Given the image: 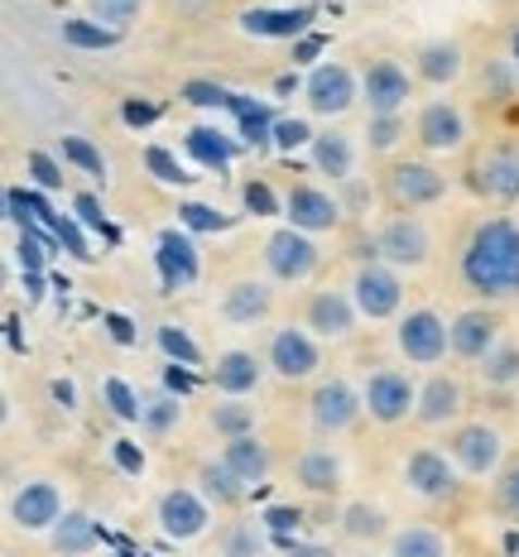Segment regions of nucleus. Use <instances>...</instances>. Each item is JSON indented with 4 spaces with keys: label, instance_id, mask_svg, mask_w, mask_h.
<instances>
[{
    "label": "nucleus",
    "instance_id": "1",
    "mask_svg": "<svg viewBox=\"0 0 519 557\" xmlns=\"http://www.w3.org/2000/svg\"><path fill=\"white\" fill-rule=\"evenodd\" d=\"M453 284L471 304L505 308L519 298V216L477 212L453 246Z\"/></svg>",
    "mask_w": 519,
    "mask_h": 557
},
{
    "label": "nucleus",
    "instance_id": "2",
    "mask_svg": "<svg viewBox=\"0 0 519 557\" xmlns=\"http://www.w3.org/2000/svg\"><path fill=\"white\" fill-rule=\"evenodd\" d=\"M375 188L390 212H429L453 197V173L423 154H395L375 173Z\"/></svg>",
    "mask_w": 519,
    "mask_h": 557
},
{
    "label": "nucleus",
    "instance_id": "3",
    "mask_svg": "<svg viewBox=\"0 0 519 557\" xmlns=\"http://www.w3.org/2000/svg\"><path fill=\"white\" fill-rule=\"evenodd\" d=\"M461 183H467V193L477 202L495 207V212L519 207V135H495V139L471 145Z\"/></svg>",
    "mask_w": 519,
    "mask_h": 557
},
{
    "label": "nucleus",
    "instance_id": "4",
    "mask_svg": "<svg viewBox=\"0 0 519 557\" xmlns=\"http://www.w3.org/2000/svg\"><path fill=\"white\" fill-rule=\"evenodd\" d=\"M395 485L419 505H457L461 491H467V475L447 457V447L413 443L395 457Z\"/></svg>",
    "mask_w": 519,
    "mask_h": 557
},
{
    "label": "nucleus",
    "instance_id": "5",
    "mask_svg": "<svg viewBox=\"0 0 519 557\" xmlns=\"http://www.w3.org/2000/svg\"><path fill=\"white\" fill-rule=\"evenodd\" d=\"M260 356L280 385H313V380H322V366H328V346H322L298 318L270 322V327H264Z\"/></svg>",
    "mask_w": 519,
    "mask_h": 557
},
{
    "label": "nucleus",
    "instance_id": "6",
    "mask_svg": "<svg viewBox=\"0 0 519 557\" xmlns=\"http://www.w3.org/2000/svg\"><path fill=\"white\" fill-rule=\"evenodd\" d=\"M371 255L395 264L399 274L429 270L437 260V231L423 212H390L371 226Z\"/></svg>",
    "mask_w": 519,
    "mask_h": 557
},
{
    "label": "nucleus",
    "instance_id": "7",
    "mask_svg": "<svg viewBox=\"0 0 519 557\" xmlns=\"http://www.w3.org/2000/svg\"><path fill=\"white\" fill-rule=\"evenodd\" d=\"M443 447L467 481H495L510 467V433L495 418H461L457 428H447Z\"/></svg>",
    "mask_w": 519,
    "mask_h": 557
},
{
    "label": "nucleus",
    "instance_id": "8",
    "mask_svg": "<svg viewBox=\"0 0 519 557\" xmlns=\"http://www.w3.org/2000/svg\"><path fill=\"white\" fill-rule=\"evenodd\" d=\"M366 418V404H361V385L351 375H322L308 385V399H304V423L308 433L332 443V437H346L356 433Z\"/></svg>",
    "mask_w": 519,
    "mask_h": 557
},
{
    "label": "nucleus",
    "instance_id": "9",
    "mask_svg": "<svg viewBox=\"0 0 519 557\" xmlns=\"http://www.w3.org/2000/svg\"><path fill=\"white\" fill-rule=\"evenodd\" d=\"M328 264V250H322L318 236L294 226H274L264 231L260 240V274H270L280 288H298V284H313Z\"/></svg>",
    "mask_w": 519,
    "mask_h": 557
},
{
    "label": "nucleus",
    "instance_id": "10",
    "mask_svg": "<svg viewBox=\"0 0 519 557\" xmlns=\"http://www.w3.org/2000/svg\"><path fill=\"white\" fill-rule=\"evenodd\" d=\"M67 509L73 505H67L63 485H58L53 475H44V471L15 475L10 491H5V524L15 533H44V539H49L53 524L67 515Z\"/></svg>",
    "mask_w": 519,
    "mask_h": 557
},
{
    "label": "nucleus",
    "instance_id": "11",
    "mask_svg": "<svg viewBox=\"0 0 519 557\" xmlns=\"http://www.w3.org/2000/svg\"><path fill=\"white\" fill-rule=\"evenodd\" d=\"M409 139L419 145L423 159H453L471 149V115L457 97H429L419 101L409 125Z\"/></svg>",
    "mask_w": 519,
    "mask_h": 557
},
{
    "label": "nucleus",
    "instance_id": "12",
    "mask_svg": "<svg viewBox=\"0 0 519 557\" xmlns=\"http://www.w3.org/2000/svg\"><path fill=\"white\" fill-rule=\"evenodd\" d=\"M212 312H217V322H226V327H236V332L264 327V322L280 312V284H274L270 274L240 270V274L222 278V288H217V298H212Z\"/></svg>",
    "mask_w": 519,
    "mask_h": 557
},
{
    "label": "nucleus",
    "instance_id": "13",
    "mask_svg": "<svg viewBox=\"0 0 519 557\" xmlns=\"http://www.w3.org/2000/svg\"><path fill=\"white\" fill-rule=\"evenodd\" d=\"M395 356L409 370H437L453 356V336H447V318L429 304L404 308L395 318Z\"/></svg>",
    "mask_w": 519,
    "mask_h": 557
},
{
    "label": "nucleus",
    "instance_id": "14",
    "mask_svg": "<svg viewBox=\"0 0 519 557\" xmlns=\"http://www.w3.org/2000/svg\"><path fill=\"white\" fill-rule=\"evenodd\" d=\"M361 404H366V418L375 428H399V423H413V409H419V380L413 370L404 366H371L361 380Z\"/></svg>",
    "mask_w": 519,
    "mask_h": 557
},
{
    "label": "nucleus",
    "instance_id": "15",
    "mask_svg": "<svg viewBox=\"0 0 519 557\" xmlns=\"http://www.w3.org/2000/svg\"><path fill=\"white\" fill-rule=\"evenodd\" d=\"M351 288V304L361 312V322H395L404 304H409V288H404V274L385 260H361L346 278Z\"/></svg>",
    "mask_w": 519,
    "mask_h": 557
},
{
    "label": "nucleus",
    "instance_id": "16",
    "mask_svg": "<svg viewBox=\"0 0 519 557\" xmlns=\"http://www.w3.org/2000/svg\"><path fill=\"white\" fill-rule=\"evenodd\" d=\"M298 322L318 336L322 346H346L356 332H361V312L351 304V288L346 284H318L304 294L298 304Z\"/></svg>",
    "mask_w": 519,
    "mask_h": 557
},
{
    "label": "nucleus",
    "instance_id": "17",
    "mask_svg": "<svg viewBox=\"0 0 519 557\" xmlns=\"http://www.w3.org/2000/svg\"><path fill=\"white\" fill-rule=\"evenodd\" d=\"M280 197H284V226L308 231V236H332V231H342L346 222H351L346 207H342V193L328 188V183L294 178Z\"/></svg>",
    "mask_w": 519,
    "mask_h": 557
},
{
    "label": "nucleus",
    "instance_id": "18",
    "mask_svg": "<svg viewBox=\"0 0 519 557\" xmlns=\"http://www.w3.org/2000/svg\"><path fill=\"white\" fill-rule=\"evenodd\" d=\"M346 457L337 443H304L288 457V485H294L298 495H308V500H337L346 491Z\"/></svg>",
    "mask_w": 519,
    "mask_h": 557
},
{
    "label": "nucleus",
    "instance_id": "19",
    "mask_svg": "<svg viewBox=\"0 0 519 557\" xmlns=\"http://www.w3.org/2000/svg\"><path fill=\"white\" fill-rule=\"evenodd\" d=\"M212 524H217V509L207 505V495L198 491V485H169V491H159V500H155V529L164 533L169 543L212 539Z\"/></svg>",
    "mask_w": 519,
    "mask_h": 557
},
{
    "label": "nucleus",
    "instance_id": "20",
    "mask_svg": "<svg viewBox=\"0 0 519 557\" xmlns=\"http://www.w3.org/2000/svg\"><path fill=\"white\" fill-rule=\"evenodd\" d=\"M356 101H361V73L351 63H342V58H328L304 77V111L318 115V121L337 125Z\"/></svg>",
    "mask_w": 519,
    "mask_h": 557
},
{
    "label": "nucleus",
    "instance_id": "21",
    "mask_svg": "<svg viewBox=\"0 0 519 557\" xmlns=\"http://www.w3.org/2000/svg\"><path fill=\"white\" fill-rule=\"evenodd\" d=\"M413 91H419L413 67H404L399 58H390V53L366 58V67H361V107H366V115H404L409 101H413Z\"/></svg>",
    "mask_w": 519,
    "mask_h": 557
},
{
    "label": "nucleus",
    "instance_id": "22",
    "mask_svg": "<svg viewBox=\"0 0 519 557\" xmlns=\"http://www.w3.org/2000/svg\"><path fill=\"white\" fill-rule=\"evenodd\" d=\"M447 336H453V361L477 370V366L495 351V346L510 336V327H505V312H501V308H491V304H467L461 312H453V318H447Z\"/></svg>",
    "mask_w": 519,
    "mask_h": 557
},
{
    "label": "nucleus",
    "instance_id": "23",
    "mask_svg": "<svg viewBox=\"0 0 519 557\" xmlns=\"http://www.w3.org/2000/svg\"><path fill=\"white\" fill-rule=\"evenodd\" d=\"M471 409V394H467V380L457 370L437 366V370H423L419 380V409H413V423L419 428H457Z\"/></svg>",
    "mask_w": 519,
    "mask_h": 557
},
{
    "label": "nucleus",
    "instance_id": "24",
    "mask_svg": "<svg viewBox=\"0 0 519 557\" xmlns=\"http://www.w3.org/2000/svg\"><path fill=\"white\" fill-rule=\"evenodd\" d=\"M361 159H366V145H361V131H342V125H322L308 145V164L313 173L342 188V183L361 178Z\"/></svg>",
    "mask_w": 519,
    "mask_h": 557
},
{
    "label": "nucleus",
    "instance_id": "25",
    "mask_svg": "<svg viewBox=\"0 0 519 557\" xmlns=\"http://www.w3.org/2000/svg\"><path fill=\"white\" fill-rule=\"evenodd\" d=\"M264 375H270V366L250 346H222L207 366V385H212V394H226V399H250L264 385Z\"/></svg>",
    "mask_w": 519,
    "mask_h": 557
},
{
    "label": "nucleus",
    "instance_id": "26",
    "mask_svg": "<svg viewBox=\"0 0 519 557\" xmlns=\"http://www.w3.org/2000/svg\"><path fill=\"white\" fill-rule=\"evenodd\" d=\"M467 67H471L467 44L453 39V34H443V39H423L419 49H413V77L433 91L457 87L461 77H467Z\"/></svg>",
    "mask_w": 519,
    "mask_h": 557
},
{
    "label": "nucleus",
    "instance_id": "27",
    "mask_svg": "<svg viewBox=\"0 0 519 557\" xmlns=\"http://www.w3.org/2000/svg\"><path fill=\"white\" fill-rule=\"evenodd\" d=\"M337 533L351 548H385V539L395 533V515L371 495H356V500H342L337 509Z\"/></svg>",
    "mask_w": 519,
    "mask_h": 557
},
{
    "label": "nucleus",
    "instance_id": "28",
    "mask_svg": "<svg viewBox=\"0 0 519 557\" xmlns=\"http://www.w3.org/2000/svg\"><path fill=\"white\" fill-rule=\"evenodd\" d=\"M270 524H264L260 515H246V509H236L231 519H222V524L212 529V557H270L264 548H270V533H264Z\"/></svg>",
    "mask_w": 519,
    "mask_h": 557
},
{
    "label": "nucleus",
    "instance_id": "29",
    "mask_svg": "<svg viewBox=\"0 0 519 557\" xmlns=\"http://www.w3.org/2000/svg\"><path fill=\"white\" fill-rule=\"evenodd\" d=\"M217 457H222L226 467L236 471V481H240V485H250V491H256V485H264V481L274 475V447L264 443L260 433H250V437H231V443L217 447Z\"/></svg>",
    "mask_w": 519,
    "mask_h": 557
},
{
    "label": "nucleus",
    "instance_id": "30",
    "mask_svg": "<svg viewBox=\"0 0 519 557\" xmlns=\"http://www.w3.org/2000/svg\"><path fill=\"white\" fill-rule=\"evenodd\" d=\"M193 485L207 495V505H212L217 515H236L250 495V485H240L236 471H231L222 457H202L198 467H193Z\"/></svg>",
    "mask_w": 519,
    "mask_h": 557
},
{
    "label": "nucleus",
    "instance_id": "31",
    "mask_svg": "<svg viewBox=\"0 0 519 557\" xmlns=\"http://www.w3.org/2000/svg\"><path fill=\"white\" fill-rule=\"evenodd\" d=\"M385 557H453V539L447 529L429 524V519H404L395 524V533L385 539Z\"/></svg>",
    "mask_w": 519,
    "mask_h": 557
},
{
    "label": "nucleus",
    "instance_id": "32",
    "mask_svg": "<svg viewBox=\"0 0 519 557\" xmlns=\"http://www.w3.org/2000/svg\"><path fill=\"white\" fill-rule=\"evenodd\" d=\"M155 246H159V264H164L169 288H188V284H198V274H202V255H198V246H193L188 231L164 226V231L155 236Z\"/></svg>",
    "mask_w": 519,
    "mask_h": 557
},
{
    "label": "nucleus",
    "instance_id": "33",
    "mask_svg": "<svg viewBox=\"0 0 519 557\" xmlns=\"http://www.w3.org/2000/svg\"><path fill=\"white\" fill-rule=\"evenodd\" d=\"M202 423H207V433H212L217 443H231V437H250V433H260V404H250V399H226V394H217V399L207 404Z\"/></svg>",
    "mask_w": 519,
    "mask_h": 557
},
{
    "label": "nucleus",
    "instance_id": "34",
    "mask_svg": "<svg viewBox=\"0 0 519 557\" xmlns=\"http://www.w3.org/2000/svg\"><path fill=\"white\" fill-rule=\"evenodd\" d=\"M97 543H101V529H97V519H91L87 509H67V515L53 524V533H49L53 557H91L97 553Z\"/></svg>",
    "mask_w": 519,
    "mask_h": 557
},
{
    "label": "nucleus",
    "instance_id": "35",
    "mask_svg": "<svg viewBox=\"0 0 519 557\" xmlns=\"http://www.w3.org/2000/svg\"><path fill=\"white\" fill-rule=\"evenodd\" d=\"M183 418H188V404H183V394H145V418H140V433L149 443H169L173 433L183 428Z\"/></svg>",
    "mask_w": 519,
    "mask_h": 557
},
{
    "label": "nucleus",
    "instance_id": "36",
    "mask_svg": "<svg viewBox=\"0 0 519 557\" xmlns=\"http://www.w3.org/2000/svg\"><path fill=\"white\" fill-rule=\"evenodd\" d=\"M53 154L63 159L73 173H83V178H91V183H107V173H111V164H107V154H101L97 145H91L87 135H58L53 139Z\"/></svg>",
    "mask_w": 519,
    "mask_h": 557
},
{
    "label": "nucleus",
    "instance_id": "37",
    "mask_svg": "<svg viewBox=\"0 0 519 557\" xmlns=\"http://www.w3.org/2000/svg\"><path fill=\"white\" fill-rule=\"evenodd\" d=\"M477 380H481L486 389H495V394L519 389V336H505V342L495 346L486 361L477 366Z\"/></svg>",
    "mask_w": 519,
    "mask_h": 557
},
{
    "label": "nucleus",
    "instance_id": "38",
    "mask_svg": "<svg viewBox=\"0 0 519 557\" xmlns=\"http://www.w3.org/2000/svg\"><path fill=\"white\" fill-rule=\"evenodd\" d=\"M58 39L67 44V49H77V53H111V49H121L125 44V34L121 29H107V25H97V20H63L58 25Z\"/></svg>",
    "mask_w": 519,
    "mask_h": 557
},
{
    "label": "nucleus",
    "instance_id": "39",
    "mask_svg": "<svg viewBox=\"0 0 519 557\" xmlns=\"http://www.w3.org/2000/svg\"><path fill=\"white\" fill-rule=\"evenodd\" d=\"M308 20H313L308 5H298V10H250V15H240V29L264 34V39H294L298 29H308Z\"/></svg>",
    "mask_w": 519,
    "mask_h": 557
},
{
    "label": "nucleus",
    "instance_id": "40",
    "mask_svg": "<svg viewBox=\"0 0 519 557\" xmlns=\"http://www.w3.org/2000/svg\"><path fill=\"white\" fill-rule=\"evenodd\" d=\"M101 404H107V413L115 418V423H125V428H140V418H145V394L131 385V380H121V375H101Z\"/></svg>",
    "mask_w": 519,
    "mask_h": 557
},
{
    "label": "nucleus",
    "instance_id": "41",
    "mask_svg": "<svg viewBox=\"0 0 519 557\" xmlns=\"http://www.w3.org/2000/svg\"><path fill=\"white\" fill-rule=\"evenodd\" d=\"M409 139V121L404 115H366L361 125V145L366 154H380V159H395V149Z\"/></svg>",
    "mask_w": 519,
    "mask_h": 557
},
{
    "label": "nucleus",
    "instance_id": "42",
    "mask_svg": "<svg viewBox=\"0 0 519 557\" xmlns=\"http://www.w3.org/2000/svg\"><path fill=\"white\" fill-rule=\"evenodd\" d=\"M155 346L164 351V361H178V366H207V351L188 336V327H183V322H173V318H164V322L155 327Z\"/></svg>",
    "mask_w": 519,
    "mask_h": 557
},
{
    "label": "nucleus",
    "instance_id": "43",
    "mask_svg": "<svg viewBox=\"0 0 519 557\" xmlns=\"http://www.w3.org/2000/svg\"><path fill=\"white\" fill-rule=\"evenodd\" d=\"M183 145H188V154L198 159L202 169H226L231 164V139L207 131V125H193V131L183 135Z\"/></svg>",
    "mask_w": 519,
    "mask_h": 557
},
{
    "label": "nucleus",
    "instance_id": "44",
    "mask_svg": "<svg viewBox=\"0 0 519 557\" xmlns=\"http://www.w3.org/2000/svg\"><path fill=\"white\" fill-rule=\"evenodd\" d=\"M145 5H149V0H87V20H97V25L125 34L135 20L145 15Z\"/></svg>",
    "mask_w": 519,
    "mask_h": 557
},
{
    "label": "nucleus",
    "instance_id": "45",
    "mask_svg": "<svg viewBox=\"0 0 519 557\" xmlns=\"http://www.w3.org/2000/svg\"><path fill=\"white\" fill-rule=\"evenodd\" d=\"M491 509L505 519V524L519 529V457H510V467L491 481Z\"/></svg>",
    "mask_w": 519,
    "mask_h": 557
},
{
    "label": "nucleus",
    "instance_id": "46",
    "mask_svg": "<svg viewBox=\"0 0 519 557\" xmlns=\"http://www.w3.org/2000/svg\"><path fill=\"white\" fill-rule=\"evenodd\" d=\"M145 169L155 173L159 183H169V188H183V183H193V173H183V164H178V154L173 149H164V145H145Z\"/></svg>",
    "mask_w": 519,
    "mask_h": 557
},
{
    "label": "nucleus",
    "instance_id": "47",
    "mask_svg": "<svg viewBox=\"0 0 519 557\" xmlns=\"http://www.w3.org/2000/svg\"><path fill=\"white\" fill-rule=\"evenodd\" d=\"M240 212L250 216H284V197L270 193V183H240Z\"/></svg>",
    "mask_w": 519,
    "mask_h": 557
},
{
    "label": "nucleus",
    "instance_id": "48",
    "mask_svg": "<svg viewBox=\"0 0 519 557\" xmlns=\"http://www.w3.org/2000/svg\"><path fill=\"white\" fill-rule=\"evenodd\" d=\"M25 164H29V173H34V183L39 188H63V159H53V154H44V149H29L25 154Z\"/></svg>",
    "mask_w": 519,
    "mask_h": 557
},
{
    "label": "nucleus",
    "instance_id": "49",
    "mask_svg": "<svg viewBox=\"0 0 519 557\" xmlns=\"http://www.w3.org/2000/svg\"><path fill=\"white\" fill-rule=\"evenodd\" d=\"M178 222L193 226V231H226L231 216H222L217 207H207V202H183L178 207Z\"/></svg>",
    "mask_w": 519,
    "mask_h": 557
},
{
    "label": "nucleus",
    "instance_id": "50",
    "mask_svg": "<svg viewBox=\"0 0 519 557\" xmlns=\"http://www.w3.org/2000/svg\"><path fill=\"white\" fill-rule=\"evenodd\" d=\"M337 193H342V207H346V216H351V222H356V216H366V207H371L375 197H380V188H371V183H366V178L342 183Z\"/></svg>",
    "mask_w": 519,
    "mask_h": 557
},
{
    "label": "nucleus",
    "instance_id": "51",
    "mask_svg": "<svg viewBox=\"0 0 519 557\" xmlns=\"http://www.w3.org/2000/svg\"><path fill=\"white\" fill-rule=\"evenodd\" d=\"M318 131H308V121H280L274 125V145L280 149H294V145H313Z\"/></svg>",
    "mask_w": 519,
    "mask_h": 557
},
{
    "label": "nucleus",
    "instance_id": "52",
    "mask_svg": "<svg viewBox=\"0 0 519 557\" xmlns=\"http://www.w3.org/2000/svg\"><path fill=\"white\" fill-rule=\"evenodd\" d=\"M284 557H342V548H332L322 539H294V543H284Z\"/></svg>",
    "mask_w": 519,
    "mask_h": 557
},
{
    "label": "nucleus",
    "instance_id": "53",
    "mask_svg": "<svg viewBox=\"0 0 519 557\" xmlns=\"http://www.w3.org/2000/svg\"><path fill=\"white\" fill-rule=\"evenodd\" d=\"M111 451H115V461H121V467L131 471V475H140V471H145V451H135V447H131V437H115Z\"/></svg>",
    "mask_w": 519,
    "mask_h": 557
},
{
    "label": "nucleus",
    "instance_id": "54",
    "mask_svg": "<svg viewBox=\"0 0 519 557\" xmlns=\"http://www.w3.org/2000/svg\"><path fill=\"white\" fill-rule=\"evenodd\" d=\"M505 53H510V67H515V83H519V20L510 25V34H505Z\"/></svg>",
    "mask_w": 519,
    "mask_h": 557
},
{
    "label": "nucleus",
    "instance_id": "55",
    "mask_svg": "<svg viewBox=\"0 0 519 557\" xmlns=\"http://www.w3.org/2000/svg\"><path fill=\"white\" fill-rule=\"evenodd\" d=\"M264 524H270V529H288V524H298V515H288V509H270V515H264Z\"/></svg>",
    "mask_w": 519,
    "mask_h": 557
},
{
    "label": "nucleus",
    "instance_id": "56",
    "mask_svg": "<svg viewBox=\"0 0 519 557\" xmlns=\"http://www.w3.org/2000/svg\"><path fill=\"white\" fill-rule=\"evenodd\" d=\"M53 399H58V409H73V385H63V380H53Z\"/></svg>",
    "mask_w": 519,
    "mask_h": 557
},
{
    "label": "nucleus",
    "instance_id": "57",
    "mask_svg": "<svg viewBox=\"0 0 519 557\" xmlns=\"http://www.w3.org/2000/svg\"><path fill=\"white\" fill-rule=\"evenodd\" d=\"M342 557H385V553H380V548H346Z\"/></svg>",
    "mask_w": 519,
    "mask_h": 557
},
{
    "label": "nucleus",
    "instance_id": "58",
    "mask_svg": "<svg viewBox=\"0 0 519 557\" xmlns=\"http://www.w3.org/2000/svg\"><path fill=\"white\" fill-rule=\"evenodd\" d=\"M5 557H15V553H5Z\"/></svg>",
    "mask_w": 519,
    "mask_h": 557
}]
</instances>
